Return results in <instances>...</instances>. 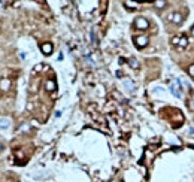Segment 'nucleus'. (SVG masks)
I'll use <instances>...</instances> for the list:
<instances>
[{"label": "nucleus", "mask_w": 194, "mask_h": 182, "mask_svg": "<svg viewBox=\"0 0 194 182\" xmlns=\"http://www.w3.org/2000/svg\"><path fill=\"white\" fill-rule=\"evenodd\" d=\"M0 127H2V128H8L9 127V120L2 118V120H0Z\"/></svg>", "instance_id": "f257e3e1"}, {"label": "nucleus", "mask_w": 194, "mask_h": 182, "mask_svg": "<svg viewBox=\"0 0 194 182\" xmlns=\"http://www.w3.org/2000/svg\"><path fill=\"white\" fill-rule=\"evenodd\" d=\"M170 20H172V21H175V23H181V15L172 14V15H170Z\"/></svg>", "instance_id": "f03ea898"}, {"label": "nucleus", "mask_w": 194, "mask_h": 182, "mask_svg": "<svg viewBox=\"0 0 194 182\" xmlns=\"http://www.w3.org/2000/svg\"><path fill=\"white\" fill-rule=\"evenodd\" d=\"M137 26H139V27H146L148 24H146V21H143V20H139V21H137Z\"/></svg>", "instance_id": "7ed1b4c3"}, {"label": "nucleus", "mask_w": 194, "mask_h": 182, "mask_svg": "<svg viewBox=\"0 0 194 182\" xmlns=\"http://www.w3.org/2000/svg\"><path fill=\"white\" fill-rule=\"evenodd\" d=\"M5 87L6 88L9 87V81H2V88H5Z\"/></svg>", "instance_id": "20e7f679"}, {"label": "nucleus", "mask_w": 194, "mask_h": 182, "mask_svg": "<svg viewBox=\"0 0 194 182\" xmlns=\"http://www.w3.org/2000/svg\"><path fill=\"white\" fill-rule=\"evenodd\" d=\"M43 49H45L46 52H49V49H51V46H43Z\"/></svg>", "instance_id": "39448f33"}, {"label": "nucleus", "mask_w": 194, "mask_h": 182, "mask_svg": "<svg viewBox=\"0 0 194 182\" xmlns=\"http://www.w3.org/2000/svg\"><path fill=\"white\" fill-rule=\"evenodd\" d=\"M191 73H194V67H193V69H191Z\"/></svg>", "instance_id": "423d86ee"}, {"label": "nucleus", "mask_w": 194, "mask_h": 182, "mask_svg": "<svg viewBox=\"0 0 194 182\" xmlns=\"http://www.w3.org/2000/svg\"><path fill=\"white\" fill-rule=\"evenodd\" d=\"M193 34H194V30H193Z\"/></svg>", "instance_id": "0eeeda50"}]
</instances>
